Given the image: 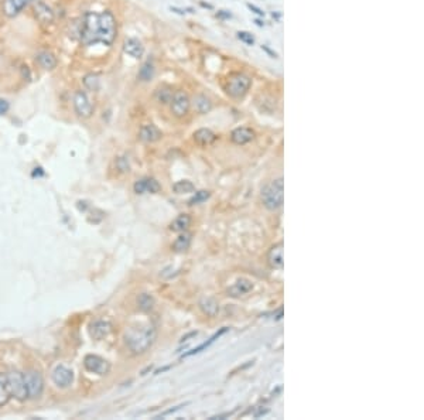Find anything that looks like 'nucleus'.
<instances>
[{"mask_svg":"<svg viewBox=\"0 0 424 420\" xmlns=\"http://www.w3.org/2000/svg\"><path fill=\"white\" fill-rule=\"evenodd\" d=\"M156 338H157V331L153 325L132 327L125 335L126 346L134 355H142L146 351H149V348L154 344Z\"/></svg>","mask_w":424,"mask_h":420,"instance_id":"obj_1","label":"nucleus"},{"mask_svg":"<svg viewBox=\"0 0 424 420\" xmlns=\"http://www.w3.org/2000/svg\"><path fill=\"white\" fill-rule=\"evenodd\" d=\"M79 41L85 47L99 43V13L86 12L81 19Z\"/></svg>","mask_w":424,"mask_h":420,"instance_id":"obj_2","label":"nucleus"},{"mask_svg":"<svg viewBox=\"0 0 424 420\" xmlns=\"http://www.w3.org/2000/svg\"><path fill=\"white\" fill-rule=\"evenodd\" d=\"M262 201H263V205L269 211L279 210L284 202V181H283V178H277L263 188Z\"/></svg>","mask_w":424,"mask_h":420,"instance_id":"obj_3","label":"nucleus"},{"mask_svg":"<svg viewBox=\"0 0 424 420\" xmlns=\"http://www.w3.org/2000/svg\"><path fill=\"white\" fill-rule=\"evenodd\" d=\"M118 36L116 19L110 10L99 13V43L110 47Z\"/></svg>","mask_w":424,"mask_h":420,"instance_id":"obj_4","label":"nucleus"},{"mask_svg":"<svg viewBox=\"0 0 424 420\" xmlns=\"http://www.w3.org/2000/svg\"><path fill=\"white\" fill-rule=\"evenodd\" d=\"M250 87H252V78L248 74L236 73V74H232L228 78L225 89H226V94L229 95L230 98L241 99L249 92Z\"/></svg>","mask_w":424,"mask_h":420,"instance_id":"obj_5","label":"nucleus"},{"mask_svg":"<svg viewBox=\"0 0 424 420\" xmlns=\"http://www.w3.org/2000/svg\"><path fill=\"white\" fill-rule=\"evenodd\" d=\"M4 378H6V386H7V391H9L10 396L16 397L17 400H25L28 397L25 378L20 372H9Z\"/></svg>","mask_w":424,"mask_h":420,"instance_id":"obj_6","label":"nucleus"},{"mask_svg":"<svg viewBox=\"0 0 424 420\" xmlns=\"http://www.w3.org/2000/svg\"><path fill=\"white\" fill-rule=\"evenodd\" d=\"M25 388H27V395L28 397H40L44 389V379L41 373L36 370H28L23 373Z\"/></svg>","mask_w":424,"mask_h":420,"instance_id":"obj_7","label":"nucleus"},{"mask_svg":"<svg viewBox=\"0 0 424 420\" xmlns=\"http://www.w3.org/2000/svg\"><path fill=\"white\" fill-rule=\"evenodd\" d=\"M73 102H74V109H75V113H76L79 118H82V119H88V118L92 116L95 106H94V103L91 102L89 97L86 95V92L81 91V89L75 91Z\"/></svg>","mask_w":424,"mask_h":420,"instance_id":"obj_8","label":"nucleus"},{"mask_svg":"<svg viewBox=\"0 0 424 420\" xmlns=\"http://www.w3.org/2000/svg\"><path fill=\"white\" fill-rule=\"evenodd\" d=\"M170 108H171V113L175 118L187 116L191 108V99L188 97V94L185 91H175L170 102Z\"/></svg>","mask_w":424,"mask_h":420,"instance_id":"obj_9","label":"nucleus"},{"mask_svg":"<svg viewBox=\"0 0 424 420\" xmlns=\"http://www.w3.org/2000/svg\"><path fill=\"white\" fill-rule=\"evenodd\" d=\"M84 367L86 371L97 375H106L110 371L109 362L98 355H86L84 358Z\"/></svg>","mask_w":424,"mask_h":420,"instance_id":"obj_10","label":"nucleus"},{"mask_svg":"<svg viewBox=\"0 0 424 420\" xmlns=\"http://www.w3.org/2000/svg\"><path fill=\"white\" fill-rule=\"evenodd\" d=\"M31 1H34V0H3L1 10H3L6 17L13 19L17 14H20L22 10L25 7H27Z\"/></svg>","mask_w":424,"mask_h":420,"instance_id":"obj_11","label":"nucleus"},{"mask_svg":"<svg viewBox=\"0 0 424 420\" xmlns=\"http://www.w3.org/2000/svg\"><path fill=\"white\" fill-rule=\"evenodd\" d=\"M34 16L41 25H51L55 19L54 10L43 0H38L34 4Z\"/></svg>","mask_w":424,"mask_h":420,"instance_id":"obj_12","label":"nucleus"},{"mask_svg":"<svg viewBox=\"0 0 424 420\" xmlns=\"http://www.w3.org/2000/svg\"><path fill=\"white\" fill-rule=\"evenodd\" d=\"M74 381V373L71 370H68L67 367H57L52 371V382L55 383L58 388H68Z\"/></svg>","mask_w":424,"mask_h":420,"instance_id":"obj_13","label":"nucleus"},{"mask_svg":"<svg viewBox=\"0 0 424 420\" xmlns=\"http://www.w3.org/2000/svg\"><path fill=\"white\" fill-rule=\"evenodd\" d=\"M283 253H284V245H283L281 242L270 247L269 253H267V262H269L270 268H273V269H283V266H284Z\"/></svg>","mask_w":424,"mask_h":420,"instance_id":"obj_14","label":"nucleus"},{"mask_svg":"<svg viewBox=\"0 0 424 420\" xmlns=\"http://www.w3.org/2000/svg\"><path fill=\"white\" fill-rule=\"evenodd\" d=\"M123 51H125V54L130 55L132 58L139 60V58H142L143 54H145V46L142 44L140 40H137V38L134 37H129L126 38L125 43H123Z\"/></svg>","mask_w":424,"mask_h":420,"instance_id":"obj_15","label":"nucleus"},{"mask_svg":"<svg viewBox=\"0 0 424 420\" xmlns=\"http://www.w3.org/2000/svg\"><path fill=\"white\" fill-rule=\"evenodd\" d=\"M163 137V132L156 124H145L139 132V139L145 143H156Z\"/></svg>","mask_w":424,"mask_h":420,"instance_id":"obj_16","label":"nucleus"},{"mask_svg":"<svg viewBox=\"0 0 424 420\" xmlns=\"http://www.w3.org/2000/svg\"><path fill=\"white\" fill-rule=\"evenodd\" d=\"M254 139V132L250 129V127H245V126H241V127H236L232 130L230 133V140L235 143V145H246L249 142H252Z\"/></svg>","mask_w":424,"mask_h":420,"instance_id":"obj_17","label":"nucleus"},{"mask_svg":"<svg viewBox=\"0 0 424 420\" xmlns=\"http://www.w3.org/2000/svg\"><path fill=\"white\" fill-rule=\"evenodd\" d=\"M110 331H112V324L109 321H105V320H97L89 325V333L92 335V338L98 340V341L108 337Z\"/></svg>","mask_w":424,"mask_h":420,"instance_id":"obj_18","label":"nucleus"},{"mask_svg":"<svg viewBox=\"0 0 424 420\" xmlns=\"http://www.w3.org/2000/svg\"><path fill=\"white\" fill-rule=\"evenodd\" d=\"M36 61L38 62V65L46 70V71H51L57 67L58 64V60L55 57V54H52L51 51H40L37 52L36 55Z\"/></svg>","mask_w":424,"mask_h":420,"instance_id":"obj_19","label":"nucleus"},{"mask_svg":"<svg viewBox=\"0 0 424 420\" xmlns=\"http://www.w3.org/2000/svg\"><path fill=\"white\" fill-rule=\"evenodd\" d=\"M253 289V284L248 279H239L233 286H230L228 290V295L232 297H239L243 295H248Z\"/></svg>","mask_w":424,"mask_h":420,"instance_id":"obj_20","label":"nucleus"},{"mask_svg":"<svg viewBox=\"0 0 424 420\" xmlns=\"http://www.w3.org/2000/svg\"><path fill=\"white\" fill-rule=\"evenodd\" d=\"M191 105L194 106V109L198 112L200 115H205V113L211 112V109H212V102H211V99L205 97V95H202V94L195 95L193 100H191Z\"/></svg>","mask_w":424,"mask_h":420,"instance_id":"obj_21","label":"nucleus"},{"mask_svg":"<svg viewBox=\"0 0 424 420\" xmlns=\"http://www.w3.org/2000/svg\"><path fill=\"white\" fill-rule=\"evenodd\" d=\"M194 140L201 146H208L217 140V135L211 129L202 127V129H198L194 133Z\"/></svg>","mask_w":424,"mask_h":420,"instance_id":"obj_22","label":"nucleus"},{"mask_svg":"<svg viewBox=\"0 0 424 420\" xmlns=\"http://www.w3.org/2000/svg\"><path fill=\"white\" fill-rule=\"evenodd\" d=\"M200 307L208 317H215L219 313V303L214 297H204L200 301Z\"/></svg>","mask_w":424,"mask_h":420,"instance_id":"obj_23","label":"nucleus"},{"mask_svg":"<svg viewBox=\"0 0 424 420\" xmlns=\"http://www.w3.org/2000/svg\"><path fill=\"white\" fill-rule=\"evenodd\" d=\"M191 225V217L187 215V214H182V215H178L171 225H170V229L174 231V232H184L188 229V226Z\"/></svg>","mask_w":424,"mask_h":420,"instance_id":"obj_24","label":"nucleus"},{"mask_svg":"<svg viewBox=\"0 0 424 420\" xmlns=\"http://www.w3.org/2000/svg\"><path fill=\"white\" fill-rule=\"evenodd\" d=\"M191 239H193V236H191V234H188V232H181V235L174 241V244H173V250L174 252H185L188 247H190V245H191Z\"/></svg>","mask_w":424,"mask_h":420,"instance_id":"obj_25","label":"nucleus"},{"mask_svg":"<svg viewBox=\"0 0 424 420\" xmlns=\"http://www.w3.org/2000/svg\"><path fill=\"white\" fill-rule=\"evenodd\" d=\"M154 76V65L151 61H146L145 64H142L139 73H137V79L142 82H149L151 81Z\"/></svg>","mask_w":424,"mask_h":420,"instance_id":"obj_26","label":"nucleus"},{"mask_svg":"<svg viewBox=\"0 0 424 420\" xmlns=\"http://www.w3.org/2000/svg\"><path fill=\"white\" fill-rule=\"evenodd\" d=\"M173 95H174V91H173V88L169 87V85L157 88V91H156V94H154L156 100H157L158 103H161V105H169L170 102H171V99H173Z\"/></svg>","mask_w":424,"mask_h":420,"instance_id":"obj_27","label":"nucleus"},{"mask_svg":"<svg viewBox=\"0 0 424 420\" xmlns=\"http://www.w3.org/2000/svg\"><path fill=\"white\" fill-rule=\"evenodd\" d=\"M82 82H84V87L88 89V91H92V92H97L99 91V87H100V79H99V75L94 74V73H89V74L84 75L82 78Z\"/></svg>","mask_w":424,"mask_h":420,"instance_id":"obj_28","label":"nucleus"},{"mask_svg":"<svg viewBox=\"0 0 424 420\" xmlns=\"http://www.w3.org/2000/svg\"><path fill=\"white\" fill-rule=\"evenodd\" d=\"M137 306L142 311H150L154 307V298L149 293H142L137 297Z\"/></svg>","mask_w":424,"mask_h":420,"instance_id":"obj_29","label":"nucleus"},{"mask_svg":"<svg viewBox=\"0 0 424 420\" xmlns=\"http://www.w3.org/2000/svg\"><path fill=\"white\" fill-rule=\"evenodd\" d=\"M173 190H174V193H177V194H187V193H194L195 186L191 181H188V180H182V181H177V183L173 186Z\"/></svg>","mask_w":424,"mask_h":420,"instance_id":"obj_30","label":"nucleus"},{"mask_svg":"<svg viewBox=\"0 0 424 420\" xmlns=\"http://www.w3.org/2000/svg\"><path fill=\"white\" fill-rule=\"evenodd\" d=\"M10 399V394L6 386V378L0 375V406H4Z\"/></svg>","mask_w":424,"mask_h":420,"instance_id":"obj_31","label":"nucleus"},{"mask_svg":"<svg viewBox=\"0 0 424 420\" xmlns=\"http://www.w3.org/2000/svg\"><path fill=\"white\" fill-rule=\"evenodd\" d=\"M81 36V20H73L68 25V37L73 40H79Z\"/></svg>","mask_w":424,"mask_h":420,"instance_id":"obj_32","label":"nucleus"},{"mask_svg":"<svg viewBox=\"0 0 424 420\" xmlns=\"http://www.w3.org/2000/svg\"><path fill=\"white\" fill-rule=\"evenodd\" d=\"M209 197H211L209 191L201 190V191H197V193H195V196L188 201V204H190V205H197V204H201V202L206 201Z\"/></svg>","mask_w":424,"mask_h":420,"instance_id":"obj_33","label":"nucleus"},{"mask_svg":"<svg viewBox=\"0 0 424 420\" xmlns=\"http://www.w3.org/2000/svg\"><path fill=\"white\" fill-rule=\"evenodd\" d=\"M161 190V186L158 184V181L156 178H146V193H151V194H157Z\"/></svg>","mask_w":424,"mask_h":420,"instance_id":"obj_34","label":"nucleus"},{"mask_svg":"<svg viewBox=\"0 0 424 420\" xmlns=\"http://www.w3.org/2000/svg\"><path fill=\"white\" fill-rule=\"evenodd\" d=\"M238 38H239L242 43H245L246 46H253L254 44L253 36H252L250 33H248V31H239V33H238Z\"/></svg>","mask_w":424,"mask_h":420,"instance_id":"obj_35","label":"nucleus"},{"mask_svg":"<svg viewBox=\"0 0 424 420\" xmlns=\"http://www.w3.org/2000/svg\"><path fill=\"white\" fill-rule=\"evenodd\" d=\"M134 193L136 194H145L146 193V178H142V180H137L134 183Z\"/></svg>","mask_w":424,"mask_h":420,"instance_id":"obj_36","label":"nucleus"},{"mask_svg":"<svg viewBox=\"0 0 424 420\" xmlns=\"http://www.w3.org/2000/svg\"><path fill=\"white\" fill-rule=\"evenodd\" d=\"M116 166H118V169H119L121 172H123V173L129 172V169H130V166H129V161L126 160L125 157H119V159L116 160Z\"/></svg>","mask_w":424,"mask_h":420,"instance_id":"obj_37","label":"nucleus"},{"mask_svg":"<svg viewBox=\"0 0 424 420\" xmlns=\"http://www.w3.org/2000/svg\"><path fill=\"white\" fill-rule=\"evenodd\" d=\"M9 109H10V103L6 99L0 98V116L6 115L9 112Z\"/></svg>","mask_w":424,"mask_h":420,"instance_id":"obj_38","label":"nucleus"},{"mask_svg":"<svg viewBox=\"0 0 424 420\" xmlns=\"http://www.w3.org/2000/svg\"><path fill=\"white\" fill-rule=\"evenodd\" d=\"M20 74H22V78H23L25 81H30V79H31V71H30V68H28L27 65H22Z\"/></svg>","mask_w":424,"mask_h":420,"instance_id":"obj_39","label":"nucleus"},{"mask_svg":"<svg viewBox=\"0 0 424 420\" xmlns=\"http://www.w3.org/2000/svg\"><path fill=\"white\" fill-rule=\"evenodd\" d=\"M248 7H249V9H250V10H252V12H253V13H256L257 16H265V12H263L262 9L256 7L254 4H250V3H249V4H248Z\"/></svg>","mask_w":424,"mask_h":420,"instance_id":"obj_40","label":"nucleus"},{"mask_svg":"<svg viewBox=\"0 0 424 420\" xmlns=\"http://www.w3.org/2000/svg\"><path fill=\"white\" fill-rule=\"evenodd\" d=\"M262 49H265V51H266L267 54H269V55H270L272 58H277V54H276L274 51H272V49H269L267 46H262Z\"/></svg>","mask_w":424,"mask_h":420,"instance_id":"obj_41","label":"nucleus"},{"mask_svg":"<svg viewBox=\"0 0 424 420\" xmlns=\"http://www.w3.org/2000/svg\"><path fill=\"white\" fill-rule=\"evenodd\" d=\"M254 23H256V25H259V27H263V23H262V22H260V20H257V19H256V20H254Z\"/></svg>","mask_w":424,"mask_h":420,"instance_id":"obj_42","label":"nucleus"}]
</instances>
